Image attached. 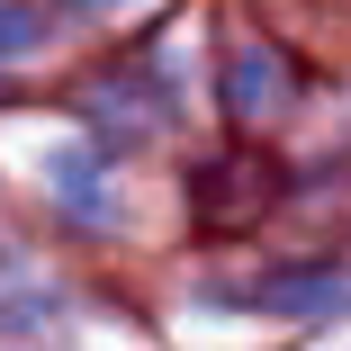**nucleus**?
Returning <instances> with one entry per match:
<instances>
[{"label":"nucleus","mask_w":351,"mask_h":351,"mask_svg":"<svg viewBox=\"0 0 351 351\" xmlns=\"http://www.w3.org/2000/svg\"><path fill=\"white\" fill-rule=\"evenodd\" d=\"M82 10H126V0H82Z\"/></svg>","instance_id":"nucleus-4"},{"label":"nucleus","mask_w":351,"mask_h":351,"mask_svg":"<svg viewBox=\"0 0 351 351\" xmlns=\"http://www.w3.org/2000/svg\"><path fill=\"white\" fill-rule=\"evenodd\" d=\"M45 36V10H27V0H0V54H27Z\"/></svg>","instance_id":"nucleus-2"},{"label":"nucleus","mask_w":351,"mask_h":351,"mask_svg":"<svg viewBox=\"0 0 351 351\" xmlns=\"http://www.w3.org/2000/svg\"><path fill=\"white\" fill-rule=\"evenodd\" d=\"M226 99H234L243 117H252V108L270 99V63H261V54H252V63H234V73H226Z\"/></svg>","instance_id":"nucleus-3"},{"label":"nucleus","mask_w":351,"mask_h":351,"mask_svg":"<svg viewBox=\"0 0 351 351\" xmlns=\"http://www.w3.org/2000/svg\"><path fill=\"white\" fill-rule=\"evenodd\" d=\"M54 180H63V198H73L82 217H90V207L108 217V171H90V154H54Z\"/></svg>","instance_id":"nucleus-1"}]
</instances>
